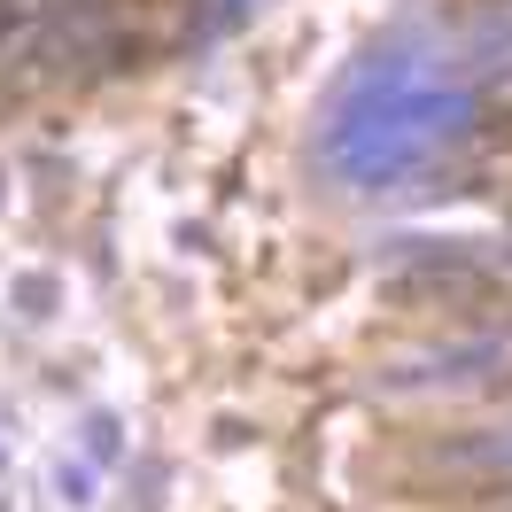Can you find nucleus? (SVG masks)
<instances>
[{"mask_svg":"<svg viewBox=\"0 0 512 512\" xmlns=\"http://www.w3.org/2000/svg\"><path fill=\"white\" fill-rule=\"evenodd\" d=\"M396 388H474V381H512V334H466V342H435V350L404 357Z\"/></svg>","mask_w":512,"mask_h":512,"instance_id":"obj_1","label":"nucleus"}]
</instances>
